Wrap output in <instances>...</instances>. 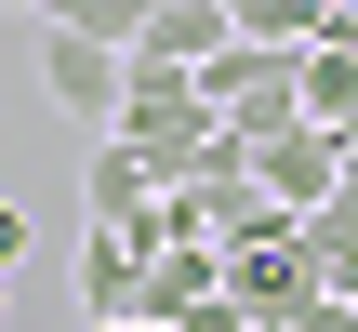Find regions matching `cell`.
Listing matches in <instances>:
<instances>
[{
    "label": "cell",
    "instance_id": "cell-10",
    "mask_svg": "<svg viewBox=\"0 0 358 332\" xmlns=\"http://www.w3.org/2000/svg\"><path fill=\"white\" fill-rule=\"evenodd\" d=\"M40 27H80V40H106V53H133V40L159 27V0H53Z\"/></svg>",
    "mask_w": 358,
    "mask_h": 332
},
{
    "label": "cell",
    "instance_id": "cell-11",
    "mask_svg": "<svg viewBox=\"0 0 358 332\" xmlns=\"http://www.w3.org/2000/svg\"><path fill=\"white\" fill-rule=\"evenodd\" d=\"M239 13V40H266V53H306L319 40V0H226Z\"/></svg>",
    "mask_w": 358,
    "mask_h": 332
},
{
    "label": "cell",
    "instance_id": "cell-16",
    "mask_svg": "<svg viewBox=\"0 0 358 332\" xmlns=\"http://www.w3.org/2000/svg\"><path fill=\"white\" fill-rule=\"evenodd\" d=\"M0 13H27V27H40V13H53V0H0Z\"/></svg>",
    "mask_w": 358,
    "mask_h": 332
},
{
    "label": "cell",
    "instance_id": "cell-4",
    "mask_svg": "<svg viewBox=\"0 0 358 332\" xmlns=\"http://www.w3.org/2000/svg\"><path fill=\"white\" fill-rule=\"evenodd\" d=\"M213 306H226V253H213V240L146 253V319H159V332H199Z\"/></svg>",
    "mask_w": 358,
    "mask_h": 332
},
{
    "label": "cell",
    "instance_id": "cell-12",
    "mask_svg": "<svg viewBox=\"0 0 358 332\" xmlns=\"http://www.w3.org/2000/svg\"><path fill=\"white\" fill-rule=\"evenodd\" d=\"M292 240H306V253H358V173L319 200V213H292Z\"/></svg>",
    "mask_w": 358,
    "mask_h": 332
},
{
    "label": "cell",
    "instance_id": "cell-13",
    "mask_svg": "<svg viewBox=\"0 0 358 332\" xmlns=\"http://www.w3.org/2000/svg\"><path fill=\"white\" fill-rule=\"evenodd\" d=\"M13 266H27V213L0 200V279H13Z\"/></svg>",
    "mask_w": 358,
    "mask_h": 332
},
{
    "label": "cell",
    "instance_id": "cell-9",
    "mask_svg": "<svg viewBox=\"0 0 358 332\" xmlns=\"http://www.w3.org/2000/svg\"><path fill=\"white\" fill-rule=\"evenodd\" d=\"M306 120L358 133V53H345V40H306Z\"/></svg>",
    "mask_w": 358,
    "mask_h": 332
},
{
    "label": "cell",
    "instance_id": "cell-17",
    "mask_svg": "<svg viewBox=\"0 0 358 332\" xmlns=\"http://www.w3.org/2000/svg\"><path fill=\"white\" fill-rule=\"evenodd\" d=\"M0 319H13V279H0Z\"/></svg>",
    "mask_w": 358,
    "mask_h": 332
},
{
    "label": "cell",
    "instance_id": "cell-5",
    "mask_svg": "<svg viewBox=\"0 0 358 332\" xmlns=\"http://www.w3.org/2000/svg\"><path fill=\"white\" fill-rule=\"evenodd\" d=\"M199 213H213V253H252V240H292V200L239 160V173H213L199 186Z\"/></svg>",
    "mask_w": 358,
    "mask_h": 332
},
{
    "label": "cell",
    "instance_id": "cell-6",
    "mask_svg": "<svg viewBox=\"0 0 358 332\" xmlns=\"http://www.w3.org/2000/svg\"><path fill=\"white\" fill-rule=\"evenodd\" d=\"M80 319H146V240L133 226H93L80 240Z\"/></svg>",
    "mask_w": 358,
    "mask_h": 332
},
{
    "label": "cell",
    "instance_id": "cell-7",
    "mask_svg": "<svg viewBox=\"0 0 358 332\" xmlns=\"http://www.w3.org/2000/svg\"><path fill=\"white\" fill-rule=\"evenodd\" d=\"M80 200H93V226H133V213L159 200V173H146L120 133H93V160H80Z\"/></svg>",
    "mask_w": 358,
    "mask_h": 332
},
{
    "label": "cell",
    "instance_id": "cell-18",
    "mask_svg": "<svg viewBox=\"0 0 358 332\" xmlns=\"http://www.w3.org/2000/svg\"><path fill=\"white\" fill-rule=\"evenodd\" d=\"M319 13H332V0H319Z\"/></svg>",
    "mask_w": 358,
    "mask_h": 332
},
{
    "label": "cell",
    "instance_id": "cell-8",
    "mask_svg": "<svg viewBox=\"0 0 358 332\" xmlns=\"http://www.w3.org/2000/svg\"><path fill=\"white\" fill-rule=\"evenodd\" d=\"M226 40H239V13H226V0H159V27H146L133 53H159V67H213Z\"/></svg>",
    "mask_w": 358,
    "mask_h": 332
},
{
    "label": "cell",
    "instance_id": "cell-14",
    "mask_svg": "<svg viewBox=\"0 0 358 332\" xmlns=\"http://www.w3.org/2000/svg\"><path fill=\"white\" fill-rule=\"evenodd\" d=\"M319 40H345V53H358V0H332V13H319Z\"/></svg>",
    "mask_w": 358,
    "mask_h": 332
},
{
    "label": "cell",
    "instance_id": "cell-1",
    "mask_svg": "<svg viewBox=\"0 0 358 332\" xmlns=\"http://www.w3.org/2000/svg\"><path fill=\"white\" fill-rule=\"evenodd\" d=\"M226 306L252 332H306L319 319V266H306V240H252V253H226Z\"/></svg>",
    "mask_w": 358,
    "mask_h": 332
},
{
    "label": "cell",
    "instance_id": "cell-2",
    "mask_svg": "<svg viewBox=\"0 0 358 332\" xmlns=\"http://www.w3.org/2000/svg\"><path fill=\"white\" fill-rule=\"evenodd\" d=\"M345 160H358V133H332V120H292V133H266V146H252V173H266L292 213H319V200L345 186Z\"/></svg>",
    "mask_w": 358,
    "mask_h": 332
},
{
    "label": "cell",
    "instance_id": "cell-15",
    "mask_svg": "<svg viewBox=\"0 0 358 332\" xmlns=\"http://www.w3.org/2000/svg\"><path fill=\"white\" fill-rule=\"evenodd\" d=\"M80 332H159V319H80Z\"/></svg>",
    "mask_w": 358,
    "mask_h": 332
},
{
    "label": "cell",
    "instance_id": "cell-3",
    "mask_svg": "<svg viewBox=\"0 0 358 332\" xmlns=\"http://www.w3.org/2000/svg\"><path fill=\"white\" fill-rule=\"evenodd\" d=\"M40 93H53L66 120H93V133H106V120H120V53H106V40H80V27H40Z\"/></svg>",
    "mask_w": 358,
    "mask_h": 332
}]
</instances>
